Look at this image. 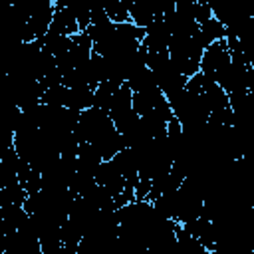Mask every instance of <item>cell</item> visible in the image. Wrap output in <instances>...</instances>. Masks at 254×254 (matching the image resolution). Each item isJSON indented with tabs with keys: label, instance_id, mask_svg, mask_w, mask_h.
Returning a JSON list of instances; mask_svg holds the SVG:
<instances>
[{
	"label": "cell",
	"instance_id": "cell-1",
	"mask_svg": "<svg viewBox=\"0 0 254 254\" xmlns=\"http://www.w3.org/2000/svg\"><path fill=\"white\" fill-rule=\"evenodd\" d=\"M232 60L230 52H228V44H226V38L224 40H214L204 52H202V58H200V71L208 77H214V73L226 65L228 62Z\"/></svg>",
	"mask_w": 254,
	"mask_h": 254
},
{
	"label": "cell",
	"instance_id": "cell-2",
	"mask_svg": "<svg viewBox=\"0 0 254 254\" xmlns=\"http://www.w3.org/2000/svg\"><path fill=\"white\" fill-rule=\"evenodd\" d=\"M50 28L64 34V36H73V34L81 32L75 14L69 8H56V14H54V20H52Z\"/></svg>",
	"mask_w": 254,
	"mask_h": 254
},
{
	"label": "cell",
	"instance_id": "cell-3",
	"mask_svg": "<svg viewBox=\"0 0 254 254\" xmlns=\"http://www.w3.org/2000/svg\"><path fill=\"white\" fill-rule=\"evenodd\" d=\"M105 12L109 16L111 22L115 24H123V22H131V14H129V6L123 0H105Z\"/></svg>",
	"mask_w": 254,
	"mask_h": 254
},
{
	"label": "cell",
	"instance_id": "cell-4",
	"mask_svg": "<svg viewBox=\"0 0 254 254\" xmlns=\"http://www.w3.org/2000/svg\"><path fill=\"white\" fill-rule=\"evenodd\" d=\"M210 18H214V14H212V8L208 6V4H196V8H194V22L200 26V24H204V22H208Z\"/></svg>",
	"mask_w": 254,
	"mask_h": 254
}]
</instances>
